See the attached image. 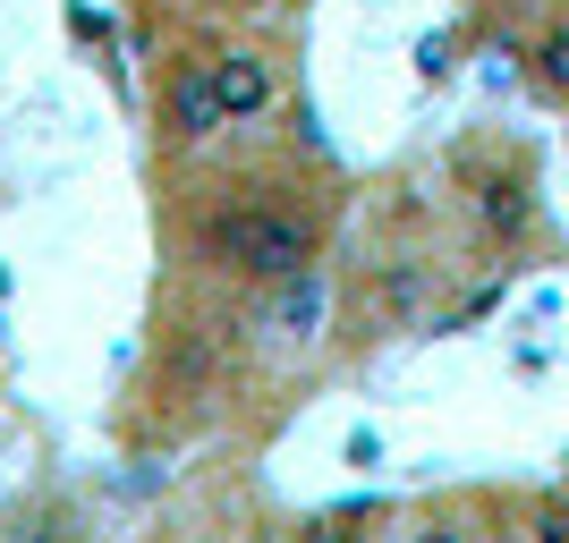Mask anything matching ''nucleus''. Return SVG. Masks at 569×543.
Returning a JSON list of instances; mask_svg holds the SVG:
<instances>
[{
	"mask_svg": "<svg viewBox=\"0 0 569 543\" xmlns=\"http://www.w3.org/2000/svg\"><path fill=\"white\" fill-rule=\"evenodd\" d=\"M323 238H332V195L281 188V179L272 188H221L196 221V263L238 289H263L298 263H323Z\"/></svg>",
	"mask_w": 569,
	"mask_h": 543,
	"instance_id": "obj_1",
	"label": "nucleus"
},
{
	"mask_svg": "<svg viewBox=\"0 0 569 543\" xmlns=\"http://www.w3.org/2000/svg\"><path fill=\"white\" fill-rule=\"evenodd\" d=\"M451 179H459V204H468V221H476L485 247H501V255L536 247V230H545V188H536L527 144L476 137V144L451 153Z\"/></svg>",
	"mask_w": 569,
	"mask_h": 543,
	"instance_id": "obj_2",
	"label": "nucleus"
},
{
	"mask_svg": "<svg viewBox=\"0 0 569 543\" xmlns=\"http://www.w3.org/2000/svg\"><path fill=\"white\" fill-rule=\"evenodd\" d=\"M153 128H162V153H204L221 144V94H213V43H170L162 69H153Z\"/></svg>",
	"mask_w": 569,
	"mask_h": 543,
	"instance_id": "obj_3",
	"label": "nucleus"
},
{
	"mask_svg": "<svg viewBox=\"0 0 569 543\" xmlns=\"http://www.w3.org/2000/svg\"><path fill=\"white\" fill-rule=\"evenodd\" d=\"M213 94H221V128L256 137L289 102V60L272 43H256V34H230V43H213Z\"/></svg>",
	"mask_w": 569,
	"mask_h": 543,
	"instance_id": "obj_4",
	"label": "nucleus"
},
{
	"mask_svg": "<svg viewBox=\"0 0 569 543\" xmlns=\"http://www.w3.org/2000/svg\"><path fill=\"white\" fill-rule=\"evenodd\" d=\"M247 323H256L263 349H315L323 323H332V272H323V263H298L281 281L247 289Z\"/></svg>",
	"mask_w": 569,
	"mask_h": 543,
	"instance_id": "obj_5",
	"label": "nucleus"
},
{
	"mask_svg": "<svg viewBox=\"0 0 569 543\" xmlns=\"http://www.w3.org/2000/svg\"><path fill=\"white\" fill-rule=\"evenodd\" d=\"M527 94L569 111V18H552L536 43H527Z\"/></svg>",
	"mask_w": 569,
	"mask_h": 543,
	"instance_id": "obj_6",
	"label": "nucleus"
},
{
	"mask_svg": "<svg viewBox=\"0 0 569 543\" xmlns=\"http://www.w3.org/2000/svg\"><path fill=\"white\" fill-rule=\"evenodd\" d=\"M501 306V281H485V289H468V298H459L451 314H442V331H468V323H485V314Z\"/></svg>",
	"mask_w": 569,
	"mask_h": 543,
	"instance_id": "obj_7",
	"label": "nucleus"
},
{
	"mask_svg": "<svg viewBox=\"0 0 569 543\" xmlns=\"http://www.w3.org/2000/svg\"><path fill=\"white\" fill-rule=\"evenodd\" d=\"M527 526H536V535H569V501H561V493L527 501Z\"/></svg>",
	"mask_w": 569,
	"mask_h": 543,
	"instance_id": "obj_8",
	"label": "nucleus"
},
{
	"mask_svg": "<svg viewBox=\"0 0 569 543\" xmlns=\"http://www.w3.org/2000/svg\"><path fill=\"white\" fill-rule=\"evenodd\" d=\"M247 9H272V0H247Z\"/></svg>",
	"mask_w": 569,
	"mask_h": 543,
	"instance_id": "obj_9",
	"label": "nucleus"
}]
</instances>
